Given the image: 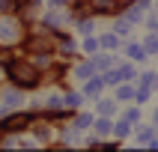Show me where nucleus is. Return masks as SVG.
<instances>
[{"label": "nucleus", "instance_id": "obj_1", "mask_svg": "<svg viewBox=\"0 0 158 152\" xmlns=\"http://www.w3.org/2000/svg\"><path fill=\"white\" fill-rule=\"evenodd\" d=\"M12 75H15V80H21V84H33V80H36V75H33V72H27V66H18Z\"/></svg>", "mask_w": 158, "mask_h": 152}]
</instances>
